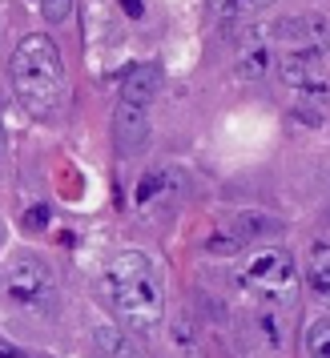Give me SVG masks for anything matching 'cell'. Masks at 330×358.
<instances>
[{"mask_svg":"<svg viewBox=\"0 0 330 358\" xmlns=\"http://www.w3.org/2000/svg\"><path fill=\"white\" fill-rule=\"evenodd\" d=\"M0 358H41V355H24V350H17L13 342H0Z\"/></svg>","mask_w":330,"mask_h":358,"instance_id":"d6986e66","label":"cell"},{"mask_svg":"<svg viewBox=\"0 0 330 358\" xmlns=\"http://www.w3.org/2000/svg\"><path fill=\"white\" fill-rule=\"evenodd\" d=\"M306 282H310L314 298L330 306V242H310V254H306Z\"/></svg>","mask_w":330,"mask_h":358,"instance_id":"30bf717a","label":"cell"},{"mask_svg":"<svg viewBox=\"0 0 330 358\" xmlns=\"http://www.w3.org/2000/svg\"><path fill=\"white\" fill-rule=\"evenodd\" d=\"M274 41L282 45V52H314V57H322L330 49V20L322 13L282 17L274 24Z\"/></svg>","mask_w":330,"mask_h":358,"instance_id":"5b68a950","label":"cell"},{"mask_svg":"<svg viewBox=\"0 0 330 358\" xmlns=\"http://www.w3.org/2000/svg\"><path fill=\"white\" fill-rule=\"evenodd\" d=\"M45 226H49V210L45 206H33L24 213V229H45Z\"/></svg>","mask_w":330,"mask_h":358,"instance_id":"e0dca14e","label":"cell"},{"mask_svg":"<svg viewBox=\"0 0 330 358\" xmlns=\"http://www.w3.org/2000/svg\"><path fill=\"white\" fill-rule=\"evenodd\" d=\"M210 254H238V250H242V238H238V234H214V238H210Z\"/></svg>","mask_w":330,"mask_h":358,"instance_id":"2e32d148","label":"cell"},{"mask_svg":"<svg viewBox=\"0 0 330 358\" xmlns=\"http://www.w3.org/2000/svg\"><path fill=\"white\" fill-rule=\"evenodd\" d=\"M4 294L20 310H52L57 302V278L49 262L36 254H17L4 266Z\"/></svg>","mask_w":330,"mask_h":358,"instance_id":"277c9868","label":"cell"},{"mask_svg":"<svg viewBox=\"0 0 330 358\" xmlns=\"http://www.w3.org/2000/svg\"><path fill=\"white\" fill-rule=\"evenodd\" d=\"M101 286H105V298L121 322L145 334L153 326H162L165 314V282L157 262L149 258L145 250H121L109 258L105 274H101Z\"/></svg>","mask_w":330,"mask_h":358,"instance_id":"6da1fadb","label":"cell"},{"mask_svg":"<svg viewBox=\"0 0 330 358\" xmlns=\"http://www.w3.org/2000/svg\"><path fill=\"white\" fill-rule=\"evenodd\" d=\"M278 222L274 217H266V213H242L238 222H234V234L246 242V238H262V234H278Z\"/></svg>","mask_w":330,"mask_h":358,"instance_id":"5bb4252c","label":"cell"},{"mask_svg":"<svg viewBox=\"0 0 330 358\" xmlns=\"http://www.w3.org/2000/svg\"><path fill=\"white\" fill-rule=\"evenodd\" d=\"M282 81L298 89V93H306V97H327L330 93V73L322 69V57H314V52H282Z\"/></svg>","mask_w":330,"mask_h":358,"instance_id":"8992f818","label":"cell"},{"mask_svg":"<svg viewBox=\"0 0 330 358\" xmlns=\"http://www.w3.org/2000/svg\"><path fill=\"white\" fill-rule=\"evenodd\" d=\"M238 282L250 294H258L266 306H286V302H294V290H298L294 258L286 250H262V254H254L250 262H242Z\"/></svg>","mask_w":330,"mask_h":358,"instance_id":"3957f363","label":"cell"},{"mask_svg":"<svg viewBox=\"0 0 330 358\" xmlns=\"http://www.w3.org/2000/svg\"><path fill=\"white\" fill-rule=\"evenodd\" d=\"M93 338H97V346L105 350V358H141V346L129 338V326L97 322Z\"/></svg>","mask_w":330,"mask_h":358,"instance_id":"8fae6325","label":"cell"},{"mask_svg":"<svg viewBox=\"0 0 330 358\" xmlns=\"http://www.w3.org/2000/svg\"><path fill=\"white\" fill-rule=\"evenodd\" d=\"M266 69H270V49H266V41L250 36L242 45V52H238V73L250 77V81H258V77H266Z\"/></svg>","mask_w":330,"mask_h":358,"instance_id":"7c38bea8","label":"cell"},{"mask_svg":"<svg viewBox=\"0 0 330 358\" xmlns=\"http://www.w3.org/2000/svg\"><path fill=\"white\" fill-rule=\"evenodd\" d=\"M306 355L330 358V318H314V322L306 326Z\"/></svg>","mask_w":330,"mask_h":358,"instance_id":"9a60e30c","label":"cell"},{"mask_svg":"<svg viewBox=\"0 0 330 358\" xmlns=\"http://www.w3.org/2000/svg\"><path fill=\"white\" fill-rule=\"evenodd\" d=\"M113 145H117V153H125V157H133V153H141V149L149 145V117H145L141 105L117 101V109H113Z\"/></svg>","mask_w":330,"mask_h":358,"instance_id":"52a82bcc","label":"cell"},{"mask_svg":"<svg viewBox=\"0 0 330 358\" xmlns=\"http://www.w3.org/2000/svg\"><path fill=\"white\" fill-rule=\"evenodd\" d=\"M8 81H13V93L29 113L49 117L61 109V101H65V61H61V49L52 45V36L45 33L20 36L13 57H8Z\"/></svg>","mask_w":330,"mask_h":358,"instance_id":"7a4b0ae2","label":"cell"},{"mask_svg":"<svg viewBox=\"0 0 330 358\" xmlns=\"http://www.w3.org/2000/svg\"><path fill=\"white\" fill-rule=\"evenodd\" d=\"M173 181H178V173H173V169H153V173H145V178H141V185H137V201H141V206H149V201H153V197H162Z\"/></svg>","mask_w":330,"mask_h":358,"instance_id":"4fadbf2b","label":"cell"},{"mask_svg":"<svg viewBox=\"0 0 330 358\" xmlns=\"http://www.w3.org/2000/svg\"><path fill=\"white\" fill-rule=\"evenodd\" d=\"M250 330H254V338H258V350H266V355L286 350V322H282L278 306L258 310V314L250 318Z\"/></svg>","mask_w":330,"mask_h":358,"instance_id":"9c48e42d","label":"cell"},{"mask_svg":"<svg viewBox=\"0 0 330 358\" xmlns=\"http://www.w3.org/2000/svg\"><path fill=\"white\" fill-rule=\"evenodd\" d=\"M69 13H73V8H69V4H61V0H49V4H45V17H49V20H65Z\"/></svg>","mask_w":330,"mask_h":358,"instance_id":"ac0fdd59","label":"cell"},{"mask_svg":"<svg viewBox=\"0 0 330 358\" xmlns=\"http://www.w3.org/2000/svg\"><path fill=\"white\" fill-rule=\"evenodd\" d=\"M141 13H145V8H141V0H125V17H141Z\"/></svg>","mask_w":330,"mask_h":358,"instance_id":"ffe728a7","label":"cell"},{"mask_svg":"<svg viewBox=\"0 0 330 358\" xmlns=\"http://www.w3.org/2000/svg\"><path fill=\"white\" fill-rule=\"evenodd\" d=\"M157 89H162V69L145 61V65H133L129 73H125V81H121V101L145 109L149 101L157 97Z\"/></svg>","mask_w":330,"mask_h":358,"instance_id":"ba28073f","label":"cell"}]
</instances>
